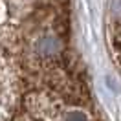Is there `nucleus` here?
<instances>
[{
  "label": "nucleus",
  "instance_id": "f257e3e1",
  "mask_svg": "<svg viewBox=\"0 0 121 121\" xmlns=\"http://www.w3.org/2000/svg\"><path fill=\"white\" fill-rule=\"evenodd\" d=\"M95 117L72 0H0V119Z\"/></svg>",
  "mask_w": 121,
  "mask_h": 121
}]
</instances>
